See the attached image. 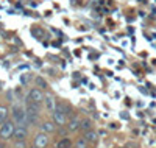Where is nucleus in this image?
I'll use <instances>...</instances> for the list:
<instances>
[{"label":"nucleus","mask_w":156,"mask_h":148,"mask_svg":"<svg viewBox=\"0 0 156 148\" xmlns=\"http://www.w3.org/2000/svg\"><path fill=\"white\" fill-rule=\"evenodd\" d=\"M34 145L37 148H47L48 146V136L45 132H37L36 136H34Z\"/></svg>","instance_id":"obj_5"},{"label":"nucleus","mask_w":156,"mask_h":148,"mask_svg":"<svg viewBox=\"0 0 156 148\" xmlns=\"http://www.w3.org/2000/svg\"><path fill=\"white\" fill-rule=\"evenodd\" d=\"M25 146H27L25 140H17V142H16V148H25Z\"/></svg>","instance_id":"obj_19"},{"label":"nucleus","mask_w":156,"mask_h":148,"mask_svg":"<svg viewBox=\"0 0 156 148\" xmlns=\"http://www.w3.org/2000/svg\"><path fill=\"white\" fill-rule=\"evenodd\" d=\"M70 146H72V142H70L69 137H64L56 143V148H70Z\"/></svg>","instance_id":"obj_15"},{"label":"nucleus","mask_w":156,"mask_h":148,"mask_svg":"<svg viewBox=\"0 0 156 148\" xmlns=\"http://www.w3.org/2000/svg\"><path fill=\"white\" fill-rule=\"evenodd\" d=\"M51 120H53V123L56 125V126H66L67 125V114H64L61 109H56L51 112Z\"/></svg>","instance_id":"obj_3"},{"label":"nucleus","mask_w":156,"mask_h":148,"mask_svg":"<svg viewBox=\"0 0 156 148\" xmlns=\"http://www.w3.org/2000/svg\"><path fill=\"white\" fill-rule=\"evenodd\" d=\"M14 129H16V125L12 120H6L0 125V139L2 140H8V139H12L14 137Z\"/></svg>","instance_id":"obj_2"},{"label":"nucleus","mask_w":156,"mask_h":148,"mask_svg":"<svg viewBox=\"0 0 156 148\" xmlns=\"http://www.w3.org/2000/svg\"><path fill=\"white\" fill-rule=\"evenodd\" d=\"M37 122H39V115L31 114V112H27V126H30V125H36Z\"/></svg>","instance_id":"obj_14"},{"label":"nucleus","mask_w":156,"mask_h":148,"mask_svg":"<svg viewBox=\"0 0 156 148\" xmlns=\"http://www.w3.org/2000/svg\"><path fill=\"white\" fill-rule=\"evenodd\" d=\"M28 137V129L25 126H16L14 129V139L16 140H25Z\"/></svg>","instance_id":"obj_9"},{"label":"nucleus","mask_w":156,"mask_h":148,"mask_svg":"<svg viewBox=\"0 0 156 148\" xmlns=\"http://www.w3.org/2000/svg\"><path fill=\"white\" fill-rule=\"evenodd\" d=\"M27 98H28V100H31V101H36V103H44L45 95L42 93V90L39 89V87H33V89H30L28 97H27Z\"/></svg>","instance_id":"obj_4"},{"label":"nucleus","mask_w":156,"mask_h":148,"mask_svg":"<svg viewBox=\"0 0 156 148\" xmlns=\"http://www.w3.org/2000/svg\"><path fill=\"white\" fill-rule=\"evenodd\" d=\"M11 115V112H9V109L6 106H0V125H2L3 122H6V120H9L8 117Z\"/></svg>","instance_id":"obj_12"},{"label":"nucleus","mask_w":156,"mask_h":148,"mask_svg":"<svg viewBox=\"0 0 156 148\" xmlns=\"http://www.w3.org/2000/svg\"><path fill=\"white\" fill-rule=\"evenodd\" d=\"M11 120L16 126H25L27 128V109L22 106L12 104L11 107Z\"/></svg>","instance_id":"obj_1"},{"label":"nucleus","mask_w":156,"mask_h":148,"mask_svg":"<svg viewBox=\"0 0 156 148\" xmlns=\"http://www.w3.org/2000/svg\"><path fill=\"white\" fill-rule=\"evenodd\" d=\"M87 140H84V139H78L76 142H75V145H73V148H87Z\"/></svg>","instance_id":"obj_16"},{"label":"nucleus","mask_w":156,"mask_h":148,"mask_svg":"<svg viewBox=\"0 0 156 148\" xmlns=\"http://www.w3.org/2000/svg\"><path fill=\"white\" fill-rule=\"evenodd\" d=\"M66 128H67V131H70V132L78 131V129L81 128V118H78V117L70 118L69 122H67V125H66Z\"/></svg>","instance_id":"obj_8"},{"label":"nucleus","mask_w":156,"mask_h":148,"mask_svg":"<svg viewBox=\"0 0 156 148\" xmlns=\"http://www.w3.org/2000/svg\"><path fill=\"white\" fill-rule=\"evenodd\" d=\"M83 139H84V140H87L89 143H95V142H97V139H98V134H97L94 129H89V131H86V132H84Z\"/></svg>","instance_id":"obj_11"},{"label":"nucleus","mask_w":156,"mask_h":148,"mask_svg":"<svg viewBox=\"0 0 156 148\" xmlns=\"http://www.w3.org/2000/svg\"><path fill=\"white\" fill-rule=\"evenodd\" d=\"M55 148H56V146H55Z\"/></svg>","instance_id":"obj_21"},{"label":"nucleus","mask_w":156,"mask_h":148,"mask_svg":"<svg viewBox=\"0 0 156 148\" xmlns=\"http://www.w3.org/2000/svg\"><path fill=\"white\" fill-rule=\"evenodd\" d=\"M30 79H31V75H22V76H20V81H22V84H28Z\"/></svg>","instance_id":"obj_18"},{"label":"nucleus","mask_w":156,"mask_h":148,"mask_svg":"<svg viewBox=\"0 0 156 148\" xmlns=\"http://www.w3.org/2000/svg\"><path fill=\"white\" fill-rule=\"evenodd\" d=\"M56 100H55V97L53 95H50V93H47L45 95V98H44V107L48 111V112H53L55 109H56Z\"/></svg>","instance_id":"obj_6"},{"label":"nucleus","mask_w":156,"mask_h":148,"mask_svg":"<svg viewBox=\"0 0 156 148\" xmlns=\"http://www.w3.org/2000/svg\"><path fill=\"white\" fill-rule=\"evenodd\" d=\"M55 128H56V125H55L53 122H44V123L39 125V129H41L42 132H45V134L53 132V131H55Z\"/></svg>","instance_id":"obj_10"},{"label":"nucleus","mask_w":156,"mask_h":148,"mask_svg":"<svg viewBox=\"0 0 156 148\" xmlns=\"http://www.w3.org/2000/svg\"><path fill=\"white\" fill-rule=\"evenodd\" d=\"M92 126H94V123H92V120L90 118H84V120H81V131H89V129H92Z\"/></svg>","instance_id":"obj_13"},{"label":"nucleus","mask_w":156,"mask_h":148,"mask_svg":"<svg viewBox=\"0 0 156 148\" xmlns=\"http://www.w3.org/2000/svg\"><path fill=\"white\" fill-rule=\"evenodd\" d=\"M36 84H37V86H41V87H47V83L44 81V78H41V76H37V78H36Z\"/></svg>","instance_id":"obj_17"},{"label":"nucleus","mask_w":156,"mask_h":148,"mask_svg":"<svg viewBox=\"0 0 156 148\" xmlns=\"http://www.w3.org/2000/svg\"><path fill=\"white\" fill-rule=\"evenodd\" d=\"M25 109H27V112H31V114L39 115V114H41V103H36V101L27 100V104H25Z\"/></svg>","instance_id":"obj_7"},{"label":"nucleus","mask_w":156,"mask_h":148,"mask_svg":"<svg viewBox=\"0 0 156 148\" xmlns=\"http://www.w3.org/2000/svg\"><path fill=\"white\" fill-rule=\"evenodd\" d=\"M31 148H37V146H36V145H33V146H31Z\"/></svg>","instance_id":"obj_20"}]
</instances>
